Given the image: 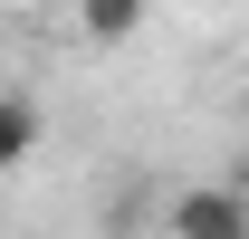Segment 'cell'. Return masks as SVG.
<instances>
[{
    "instance_id": "1",
    "label": "cell",
    "mask_w": 249,
    "mask_h": 239,
    "mask_svg": "<svg viewBox=\"0 0 249 239\" xmlns=\"http://www.w3.org/2000/svg\"><path fill=\"white\" fill-rule=\"evenodd\" d=\"M173 239H249V182H182L163 201Z\"/></svg>"
},
{
    "instance_id": "2",
    "label": "cell",
    "mask_w": 249,
    "mask_h": 239,
    "mask_svg": "<svg viewBox=\"0 0 249 239\" xmlns=\"http://www.w3.org/2000/svg\"><path fill=\"white\" fill-rule=\"evenodd\" d=\"M67 19H77L87 48H124V38L154 19V0H67Z\"/></svg>"
},
{
    "instance_id": "3",
    "label": "cell",
    "mask_w": 249,
    "mask_h": 239,
    "mask_svg": "<svg viewBox=\"0 0 249 239\" xmlns=\"http://www.w3.org/2000/svg\"><path fill=\"white\" fill-rule=\"evenodd\" d=\"M29 144H38V105L29 96H0V182L29 163Z\"/></svg>"
},
{
    "instance_id": "4",
    "label": "cell",
    "mask_w": 249,
    "mask_h": 239,
    "mask_svg": "<svg viewBox=\"0 0 249 239\" xmlns=\"http://www.w3.org/2000/svg\"><path fill=\"white\" fill-rule=\"evenodd\" d=\"M240 115H249V86H240Z\"/></svg>"
}]
</instances>
